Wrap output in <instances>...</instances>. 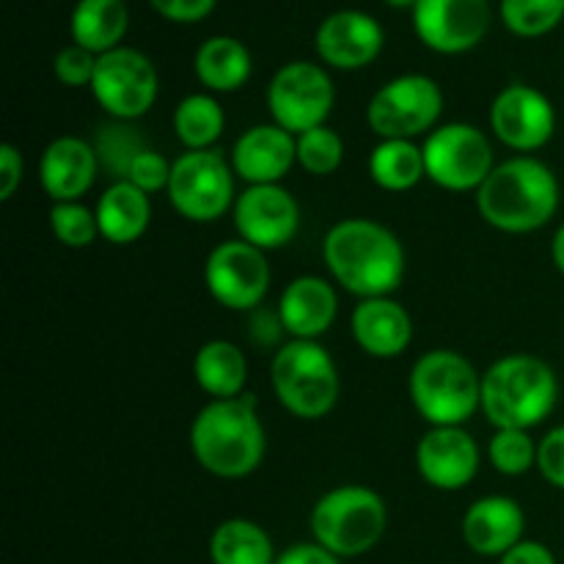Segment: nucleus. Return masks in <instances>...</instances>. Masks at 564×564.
Masks as SVG:
<instances>
[{
    "instance_id": "nucleus-6",
    "label": "nucleus",
    "mask_w": 564,
    "mask_h": 564,
    "mask_svg": "<svg viewBox=\"0 0 564 564\" xmlns=\"http://www.w3.org/2000/svg\"><path fill=\"white\" fill-rule=\"evenodd\" d=\"M270 386L279 405L303 422L328 416L341 394L336 361L319 341L308 339H290L273 352Z\"/></svg>"
},
{
    "instance_id": "nucleus-33",
    "label": "nucleus",
    "mask_w": 564,
    "mask_h": 564,
    "mask_svg": "<svg viewBox=\"0 0 564 564\" xmlns=\"http://www.w3.org/2000/svg\"><path fill=\"white\" fill-rule=\"evenodd\" d=\"M488 460L505 477H523L538 468V441L529 430H496L488 444Z\"/></svg>"
},
{
    "instance_id": "nucleus-5",
    "label": "nucleus",
    "mask_w": 564,
    "mask_h": 564,
    "mask_svg": "<svg viewBox=\"0 0 564 564\" xmlns=\"http://www.w3.org/2000/svg\"><path fill=\"white\" fill-rule=\"evenodd\" d=\"M413 408L430 427H463L482 411V375L457 350H427L408 375Z\"/></svg>"
},
{
    "instance_id": "nucleus-17",
    "label": "nucleus",
    "mask_w": 564,
    "mask_h": 564,
    "mask_svg": "<svg viewBox=\"0 0 564 564\" xmlns=\"http://www.w3.org/2000/svg\"><path fill=\"white\" fill-rule=\"evenodd\" d=\"M383 25L372 14L358 9H339L319 22L314 50L328 69H367L383 53Z\"/></svg>"
},
{
    "instance_id": "nucleus-4",
    "label": "nucleus",
    "mask_w": 564,
    "mask_h": 564,
    "mask_svg": "<svg viewBox=\"0 0 564 564\" xmlns=\"http://www.w3.org/2000/svg\"><path fill=\"white\" fill-rule=\"evenodd\" d=\"M560 378L545 358L512 352L482 375V413L496 430H529L554 413Z\"/></svg>"
},
{
    "instance_id": "nucleus-25",
    "label": "nucleus",
    "mask_w": 564,
    "mask_h": 564,
    "mask_svg": "<svg viewBox=\"0 0 564 564\" xmlns=\"http://www.w3.org/2000/svg\"><path fill=\"white\" fill-rule=\"evenodd\" d=\"M193 72L209 94H235L251 80V50L237 36H209L193 55Z\"/></svg>"
},
{
    "instance_id": "nucleus-38",
    "label": "nucleus",
    "mask_w": 564,
    "mask_h": 564,
    "mask_svg": "<svg viewBox=\"0 0 564 564\" xmlns=\"http://www.w3.org/2000/svg\"><path fill=\"white\" fill-rule=\"evenodd\" d=\"M538 471L551 488L564 490V424L538 441Z\"/></svg>"
},
{
    "instance_id": "nucleus-2",
    "label": "nucleus",
    "mask_w": 564,
    "mask_h": 564,
    "mask_svg": "<svg viewBox=\"0 0 564 564\" xmlns=\"http://www.w3.org/2000/svg\"><path fill=\"white\" fill-rule=\"evenodd\" d=\"M562 187L554 169L534 154L496 163L488 180L474 193L479 218L507 235H529L549 226L560 213Z\"/></svg>"
},
{
    "instance_id": "nucleus-3",
    "label": "nucleus",
    "mask_w": 564,
    "mask_h": 564,
    "mask_svg": "<svg viewBox=\"0 0 564 564\" xmlns=\"http://www.w3.org/2000/svg\"><path fill=\"white\" fill-rule=\"evenodd\" d=\"M191 452L198 466L218 479L251 477L268 452V433L257 413V397L209 400L191 424Z\"/></svg>"
},
{
    "instance_id": "nucleus-40",
    "label": "nucleus",
    "mask_w": 564,
    "mask_h": 564,
    "mask_svg": "<svg viewBox=\"0 0 564 564\" xmlns=\"http://www.w3.org/2000/svg\"><path fill=\"white\" fill-rule=\"evenodd\" d=\"M149 6L163 20L176 22V25H193V22L207 20L215 6H218V0H149Z\"/></svg>"
},
{
    "instance_id": "nucleus-13",
    "label": "nucleus",
    "mask_w": 564,
    "mask_h": 564,
    "mask_svg": "<svg viewBox=\"0 0 564 564\" xmlns=\"http://www.w3.org/2000/svg\"><path fill=\"white\" fill-rule=\"evenodd\" d=\"M270 262L268 253L246 240H226L209 251L204 262V284L229 312H253L262 306L270 290Z\"/></svg>"
},
{
    "instance_id": "nucleus-41",
    "label": "nucleus",
    "mask_w": 564,
    "mask_h": 564,
    "mask_svg": "<svg viewBox=\"0 0 564 564\" xmlns=\"http://www.w3.org/2000/svg\"><path fill=\"white\" fill-rule=\"evenodd\" d=\"M25 176V160L14 143H3L0 147V202H9L22 185Z\"/></svg>"
},
{
    "instance_id": "nucleus-7",
    "label": "nucleus",
    "mask_w": 564,
    "mask_h": 564,
    "mask_svg": "<svg viewBox=\"0 0 564 564\" xmlns=\"http://www.w3.org/2000/svg\"><path fill=\"white\" fill-rule=\"evenodd\" d=\"M314 543L339 560L369 554L383 540L389 510L378 490L367 485H339L317 499L308 516Z\"/></svg>"
},
{
    "instance_id": "nucleus-35",
    "label": "nucleus",
    "mask_w": 564,
    "mask_h": 564,
    "mask_svg": "<svg viewBox=\"0 0 564 564\" xmlns=\"http://www.w3.org/2000/svg\"><path fill=\"white\" fill-rule=\"evenodd\" d=\"M94 149H97L99 154V163L113 169L116 180H124L132 160L147 149V143H143V138L138 135L135 130H132L130 121H113V124L102 127Z\"/></svg>"
},
{
    "instance_id": "nucleus-12",
    "label": "nucleus",
    "mask_w": 564,
    "mask_h": 564,
    "mask_svg": "<svg viewBox=\"0 0 564 564\" xmlns=\"http://www.w3.org/2000/svg\"><path fill=\"white\" fill-rule=\"evenodd\" d=\"M91 94L113 121L141 119L160 97L158 66L147 53L121 44L97 58Z\"/></svg>"
},
{
    "instance_id": "nucleus-11",
    "label": "nucleus",
    "mask_w": 564,
    "mask_h": 564,
    "mask_svg": "<svg viewBox=\"0 0 564 564\" xmlns=\"http://www.w3.org/2000/svg\"><path fill=\"white\" fill-rule=\"evenodd\" d=\"M334 105V77L314 61H290L268 83L270 116L292 135L328 124Z\"/></svg>"
},
{
    "instance_id": "nucleus-18",
    "label": "nucleus",
    "mask_w": 564,
    "mask_h": 564,
    "mask_svg": "<svg viewBox=\"0 0 564 564\" xmlns=\"http://www.w3.org/2000/svg\"><path fill=\"white\" fill-rule=\"evenodd\" d=\"M482 449L463 427H430L416 444V471L430 488L455 494L477 479Z\"/></svg>"
},
{
    "instance_id": "nucleus-39",
    "label": "nucleus",
    "mask_w": 564,
    "mask_h": 564,
    "mask_svg": "<svg viewBox=\"0 0 564 564\" xmlns=\"http://www.w3.org/2000/svg\"><path fill=\"white\" fill-rule=\"evenodd\" d=\"M251 317H248V336H251V341L257 347H262V350H279L281 345H284V323H281V314L279 308H253V312H248Z\"/></svg>"
},
{
    "instance_id": "nucleus-10",
    "label": "nucleus",
    "mask_w": 564,
    "mask_h": 564,
    "mask_svg": "<svg viewBox=\"0 0 564 564\" xmlns=\"http://www.w3.org/2000/svg\"><path fill=\"white\" fill-rule=\"evenodd\" d=\"M237 174L218 149L182 152L171 165L169 204L191 224H215L237 202Z\"/></svg>"
},
{
    "instance_id": "nucleus-42",
    "label": "nucleus",
    "mask_w": 564,
    "mask_h": 564,
    "mask_svg": "<svg viewBox=\"0 0 564 564\" xmlns=\"http://www.w3.org/2000/svg\"><path fill=\"white\" fill-rule=\"evenodd\" d=\"M275 564H341V560L312 540V543H295L281 551Z\"/></svg>"
},
{
    "instance_id": "nucleus-20",
    "label": "nucleus",
    "mask_w": 564,
    "mask_h": 564,
    "mask_svg": "<svg viewBox=\"0 0 564 564\" xmlns=\"http://www.w3.org/2000/svg\"><path fill=\"white\" fill-rule=\"evenodd\" d=\"M99 154L94 143L77 135H58L39 158V185L53 204L83 202L99 176Z\"/></svg>"
},
{
    "instance_id": "nucleus-23",
    "label": "nucleus",
    "mask_w": 564,
    "mask_h": 564,
    "mask_svg": "<svg viewBox=\"0 0 564 564\" xmlns=\"http://www.w3.org/2000/svg\"><path fill=\"white\" fill-rule=\"evenodd\" d=\"M350 330L356 345L367 356L391 361L400 358L413 341V319L394 297H369L352 308Z\"/></svg>"
},
{
    "instance_id": "nucleus-45",
    "label": "nucleus",
    "mask_w": 564,
    "mask_h": 564,
    "mask_svg": "<svg viewBox=\"0 0 564 564\" xmlns=\"http://www.w3.org/2000/svg\"><path fill=\"white\" fill-rule=\"evenodd\" d=\"M386 6H391V9H411L413 11V6L419 3V0H383Z\"/></svg>"
},
{
    "instance_id": "nucleus-37",
    "label": "nucleus",
    "mask_w": 564,
    "mask_h": 564,
    "mask_svg": "<svg viewBox=\"0 0 564 564\" xmlns=\"http://www.w3.org/2000/svg\"><path fill=\"white\" fill-rule=\"evenodd\" d=\"M171 165L174 160H169L165 154H160L158 149H143L135 160H132L130 171H127L124 180L132 182L135 187H141L143 193L154 196L160 191H169V182H171Z\"/></svg>"
},
{
    "instance_id": "nucleus-34",
    "label": "nucleus",
    "mask_w": 564,
    "mask_h": 564,
    "mask_svg": "<svg viewBox=\"0 0 564 564\" xmlns=\"http://www.w3.org/2000/svg\"><path fill=\"white\" fill-rule=\"evenodd\" d=\"M50 229L66 248H88L99 237L97 213L83 202H58L50 207Z\"/></svg>"
},
{
    "instance_id": "nucleus-22",
    "label": "nucleus",
    "mask_w": 564,
    "mask_h": 564,
    "mask_svg": "<svg viewBox=\"0 0 564 564\" xmlns=\"http://www.w3.org/2000/svg\"><path fill=\"white\" fill-rule=\"evenodd\" d=\"M279 314L292 339L319 341L330 330L339 314L336 286L323 275H297L284 286L279 297Z\"/></svg>"
},
{
    "instance_id": "nucleus-16",
    "label": "nucleus",
    "mask_w": 564,
    "mask_h": 564,
    "mask_svg": "<svg viewBox=\"0 0 564 564\" xmlns=\"http://www.w3.org/2000/svg\"><path fill=\"white\" fill-rule=\"evenodd\" d=\"M237 237L259 251L290 246L301 229V204L284 185H248L231 207Z\"/></svg>"
},
{
    "instance_id": "nucleus-14",
    "label": "nucleus",
    "mask_w": 564,
    "mask_h": 564,
    "mask_svg": "<svg viewBox=\"0 0 564 564\" xmlns=\"http://www.w3.org/2000/svg\"><path fill=\"white\" fill-rule=\"evenodd\" d=\"M411 17L424 47L441 55H463L485 42L494 9L490 0H419Z\"/></svg>"
},
{
    "instance_id": "nucleus-29",
    "label": "nucleus",
    "mask_w": 564,
    "mask_h": 564,
    "mask_svg": "<svg viewBox=\"0 0 564 564\" xmlns=\"http://www.w3.org/2000/svg\"><path fill=\"white\" fill-rule=\"evenodd\" d=\"M171 127H174L176 141L185 147V152H204V149H215L226 130V113L224 105L215 99V94L196 91L187 94L171 116Z\"/></svg>"
},
{
    "instance_id": "nucleus-32",
    "label": "nucleus",
    "mask_w": 564,
    "mask_h": 564,
    "mask_svg": "<svg viewBox=\"0 0 564 564\" xmlns=\"http://www.w3.org/2000/svg\"><path fill=\"white\" fill-rule=\"evenodd\" d=\"M297 165L312 176H330L345 163V141L334 127L323 124L295 135Z\"/></svg>"
},
{
    "instance_id": "nucleus-8",
    "label": "nucleus",
    "mask_w": 564,
    "mask_h": 564,
    "mask_svg": "<svg viewBox=\"0 0 564 564\" xmlns=\"http://www.w3.org/2000/svg\"><path fill=\"white\" fill-rule=\"evenodd\" d=\"M444 91L422 72L391 77L372 94L367 105V124L380 141H416L441 124Z\"/></svg>"
},
{
    "instance_id": "nucleus-31",
    "label": "nucleus",
    "mask_w": 564,
    "mask_h": 564,
    "mask_svg": "<svg viewBox=\"0 0 564 564\" xmlns=\"http://www.w3.org/2000/svg\"><path fill=\"white\" fill-rule=\"evenodd\" d=\"M501 22L521 39L549 36L564 20V0H501Z\"/></svg>"
},
{
    "instance_id": "nucleus-19",
    "label": "nucleus",
    "mask_w": 564,
    "mask_h": 564,
    "mask_svg": "<svg viewBox=\"0 0 564 564\" xmlns=\"http://www.w3.org/2000/svg\"><path fill=\"white\" fill-rule=\"evenodd\" d=\"M229 163L246 185H281L297 165L295 135L275 121L248 127L231 147Z\"/></svg>"
},
{
    "instance_id": "nucleus-43",
    "label": "nucleus",
    "mask_w": 564,
    "mask_h": 564,
    "mask_svg": "<svg viewBox=\"0 0 564 564\" xmlns=\"http://www.w3.org/2000/svg\"><path fill=\"white\" fill-rule=\"evenodd\" d=\"M499 564H556V556L540 540H521L516 549H510L501 556Z\"/></svg>"
},
{
    "instance_id": "nucleus-1",
    "label": "nucleus",
    "mask_w": 564,
    "mask_h": 564,
    "mask_svg": "<svg viewBox=\"0 0 564 564\" xmlns=\"http://www.w3.org/2000/svg\"><path fill=\"white\" fill-rule=\"evenodd\" d=\"M323 262L330 279L358 301L389 297L405 279V248L389 229L369 218H345L323 240Z\"/></svg>"
},
{
    "instance_id": "nucleus-26",
    "label": "nucleus",
    "mask_w": 564,
    "mask_h": 564,
    "mask_svg": "<svg viewBox=\"0 0 564 564\" xmlns=\"http://www.w3.org/2000/svg\"><path fill=\"white\" fill-rule=\"evenodd\" d=\"M193 378L209 400H235L246 394L248 358L229 339H209L193 358Z\"/></svg>"
},
{
    "instance_id": "nucleus-27",
    "label": "nucleus",
    "mask_w": 564,
    "mask_h": 564,
    "mask_svg": "<svg viewBox=\"0 0 564 564\" xmlns=\"http://www.w3.org/2000/svg\"><path fill=\"white\" fill-rule=\"evenodd\" d=\"M72 42L88 53L105 55L121 47L130 31V9L124 0H77L69 17Z\"/></svg>"
},
{
    "instance_id": "nucleus-15",
    "label": "nucleus",
    "mask_w": 564,
    "mask_h": 564,
    "mask_svg": "<svg viewBox=\"0 0 564 564\" xmlns=\"http://www.w3.org/2000/svg\"><path fill=\"white\" fill-rule=\"evenodd\" d=\"M490 130L512 152L532 154L554 138L556 108L540 88L510 83L490 105Z\"/></svg>"
},
{
    "instance_id": "nucleus-36",
    "label": "nucleus",
    "mask_w": 564,
    "mask_h": 564,
    "mask_svg": "<svg viewBox=\"0 0 564 564\" xmlns=\"http://www.w3.org/2000/svg\"><path fill=\"white\" fill-rule=\"evenodd\" d=\"M97 58L99 55L88 53L80 44H66V47L58 50L53 61L55 80L66 88H91L94 72H97Z\"/></svg>"
},
{
    "instance_id": "nucleus-24",
    "label": "nucleus",
    "mask_w": 564,
    "mask_h": 564,
    "mask_svg": "<svg viewBox=\"0 0 564 564\" xmlns=\"http://www.w3.org/2000/svg\"><path fill=\"white\" fill-rule=\"evenodd\" d=\"M99 237L113 246H132L152 226V196L127 180H116L97 198Z\"/></svg>"
},
{
    "instance_id": "nucleus-44",
    "label": "nucleus",
    "mask_w": 564,
    "mask_h": 564,
    "mask_svg": "<svg viewBox=\"0 0 564 564\" xmlns=\"http://www.w3.org/2000/svg\"><path fill=\"white\" fill-rule=\"evenodd\" d=\"M551 259H554L556 270L564 275V220L560 224V229L554 231V240H551Z\"/></svg>"
},
{
    "instance_id": "nucleus-30",
    "label": "nucleus",
    "mask_w": 564,
    "mask_h": 564,
    "mask_svg": "<svg viewBox=\"0 0 564 564\" xmlns=\"http://www.w3.org/2000/svg\"><path fill=\"white\" fill-rule=\"evenodd\" d=\"M369 180L389 193L413 191L427 180L422 143L416 141H380L369 152Z\"/></svg>"
},
{
    "instance_id": "nucleus-21",
    "label": "nucleus",
    "mask_w": 564,
    "mask_h": 564,
    "mask_svg": "<svg viewBox=\"0 0 564 564\" xmlns=\"http://www.w3.org/2000/svg\"><path fill=\"white\" fill-rule=\"evenodd\" d=\"M463 543L477 556L501 560L510 549H516L527 532V512L510 496H482L466 510L460 523Z\"/></svg>"
},
{
    "instance_id": "nucleus-9",
    "label": "nucleus",
    "mask_w": 564,
    "mask_h": 564,
    "mask_svg": "<svg viewBox=\"0 0 564 564\" xmlns=\"http://www.w3.org/2000/svg\"><path fill=\"white\" fill-rule=\"evenodd\" d=\"M422 152L427 180L449 193H477L496 169L494 143L468 121L438 124L422 141Z\"/></svg>"
},
{
    "instance_id": "nucleus-28",
    "label": "nucleus",
    "mask_w": 564,
    "mask_h": 564,
    "mask_svg": "<svg viewBox=\"0 0 564 564\" xmlns=\"http://www.w3.org/2000/svg\"><path fill=\"white\" fill-rule=\"evenodd\" d=\"M279 554L270 534L248 518H229L209 534V562L213 564H275Z\"/></svg>"
}]
</instances>
